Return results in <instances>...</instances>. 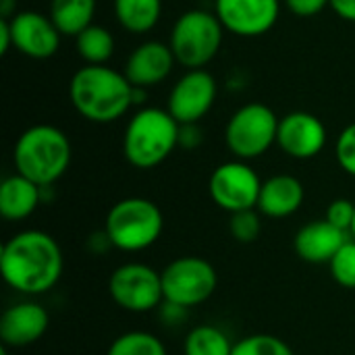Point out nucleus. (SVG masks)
<instances>
[{
  "label": "nucleus",
  "instance_id": "f257e3e1",
  "mask_svg": "<svg viewBox=\"0 0 355 355\" xmlns=\"http://www.w3.org/2000/svg\"><path fill=\"white\" fill-rule=\"evenodd\" d=\"M64 270L58 241L40 229L10 235L0 250L2 281L17 293L37 297L52 291Z\"/></svg>",
  "mask_w": 355,
  "mask_h": 355
},
{
  "label": "nucleus",
  "instance_id": "f03ea898",
  "mask_svg": "<svg viewBox=\"0 0 355 355\" xmlns=\"http://www.w3.org/2000/svg\"><path fill=\"white\" fill-rule=\"evenodd\" d=\"M135 92L125 73L108 64H83L69 81V98L75 112L98 125L123 119L135 104Z\"/></svg>",
  "mask_w": 355,
  "mask_h": 355
},
{
  "label": "nucleus",
  "instance_id": "7ed1b4c3",
  "mask_svg": "<svg viewBox=\"0 0 355 355\" xmlns=\"http://www.w3.org/2000/svg\"><path fill=\"white\" fill-rule=\"evenodd\" d=\"M73 148L69 135L48 123L27 127L15 141V173L27 177L40 187H52L71 166Z\"/></svg>",
  "mask_w": 355,
  "mask_h": 355
},
{
  "label": "nucleus",
  "instance_id": "20e7f679",
  "mask_svg": "<svg viewBox=\"0 0 355 355\" xmlns=\"http://www.w3.org/2000/svg\"><path fill=\"white\" fill-rule=\"evenodd\" d=\"M181 125L166 108H139L127 123L123 133V156L139 171L160 166L179 146Z\"/></svg>",
  "mask_w": 355,
  "mask_h": 355
},
{
  "label": "nucleus",
  "instance_id": "39448f33",
  "mask_svg": "<svg viewBox=\"0 0 355 355\" xmlns=\"http://www.w3.org/2000/svg\"><path fill=\"white\" fill-rule=\"evenodd\" d=\"M164 231V216L156 202L148 198H123L110 206L104 233L119 252L137 254L150 250Z\"/></svg>",
  "mask_w": 355,
  "mask_h": 355
},
{
  "label": "nucleus",
  "instance_id": "423d86ee",
  "mask_svg": "<svg viewBox=\"0 0 355 355\" xmlns=\"http://www.w3.org/2000/svg\"><path fill=\"white\" fill-rule=\"evenodd\" d=\"M225 27L216 12L204 8H191L177 17L173 23L168 46L177 58V64L191 69H206L220 52Z\"/></svg>",
  "mask_w": 355,
  "mask_h": 355
},
{
  "label": "nucleus",
  "instance_id": "0eeeda50",
  "mask_svg": "<svg viewBox=\"0 0 355 355\" xmlns=\"http://www.w3.org/2000/svg\"><path fill=\"white\" fill-rule=\"evenodd\" d=\"M279 121L277 112L262 102L243 104L225 125L227 150L245 162L264 156L277 144Z\"/></svg>",
  "mask_w": 355,
  "mask_h": 355
},
{
  "label": "nucleus",
  "instance_id": "6e6552de",
  "mask_svg": "<svg viewBox=\"0 0 355 355\" xmlns=\"http://www.w3.org/2000/svg\"><path fill=\"white\" fill-rule=\"evenodd\" d=\"M160 275L164 302L185 310L206 304L218 287L216 268L200 256H179L168 262Z\"/></svg>",
  "mask_w": 355,
  "mask_h": 355
},
{
  "label": "nucleus",
  "instance_id": "1a4fd4ad",
  "mask_svg": "<svg viewBox=\"0 0 355 355\" xmlns=\"http://www.w3.org/2000/svg\"><path fill=\"white\" fill-rule=\"evenodd\" d=\"M110 300L125 312L148 314L164 304L162 275L144 262H125L108 279Z\"/></svg>",
  "mask_w": 355,
  "mask_h": 355
},
{
  "label": "nucleus",
  "instance_id": "9d476101",
  "mask_svg": "<svg viewBox=\"0 0 355 355\" xmlns=\"http://www.w3.org/2000/svg\"><path fill=\"white\" fill-rule=\"evenodd\" d=\"M262 179L245 160H229L218 164L208 179L210 200L225 212L235 214L258 208Z\"/></svg>",
  "mask_w": 355,
  "mask_h": 355
},
{
  "label": "nucleus",
  "instance_id": "9b49d317",
  "mask_svg": "<svg viewBox=\"0 0 355 355\" xmlns=\"http://www.w3.org/2000/svg\"><path fill=\"white\" fill-rule=\"evenodd\" d=\"M218 98V83L206 69L185 71L173 85L166 110L179 125H198L214 106Z\"/></svg>",
  "mask_w": 355,
  "mask_h": 355
},
{
  "label": "nucleus",
  "instance_id": "f8f14e48",
  "mask_svg": "<svg viewBox=\"0 0 355 355\" xmlns=\"http://www.w3.org/2000/svg\"><path fill=\"white\" fill-rule=\"evenodd\" d=\"M214 12L225 31L237 37H260L277 25L281 0H214Z\"/></svg>",
  "mask_w": 355,
  "mask_h": 355
},
{
  "label": "nucleus",
  "instance_id": "ddd939ff",
  "mask_svg": "<svg viewBox=\"0 0 355 355\" xmlns=\"http://www.w3.org/2000/svg\"><path fill=\"white\" fill-rule=\"evenodd\" d=\"M8 21L12 48L27 58L46 60L54 56L60 48L62 33L50 19L40 10H19Z\"/></svg>",
  "mask_w": 355,
  "mask_h": 355
},
{
  "label": "nucleus",
  "instance_id": "4468645a",
  "mask_svg": "<svg viewBox=\"0 0 355 355\" xmlns=\"http://www.w3.org/2000/svg\"><path fill=\"white\" fill-rule=\"evenodd\" d=\"M327 139L324 123L308 110H293L279 121L277 146L293 160L316 158L324 150Z\"/></svg>",
  "mask_w": 355,
  "mask_h": 355
},
{
  "label": "nucleus",
  "instance_id": "2eb2a0df",
  "mask_svg": "<svg viewBox=\"0 0 355 355\" xmlns=\"http://www.w3.org/2000/svg\"><path fill=\"white\" fill-rule=\"evenodd\" d=\"M50 329L48 310L33 302L25 300L8 306L0 316V341L6 349H21L37 343Z\"/></svg>",
  "mask_w": 355,
  "mask_h": 355
},
{
  "label": "nucleus",
  "instance_id": "dca6fc26",
  "mask_svg": "<svg viewBox=\"0 0 355 355\" xmlns=\"http://www.w3.org/2000/svg\"><path fill=\"white\" fill-rule=\"evenodd\" d=\"M175 64L177 58L166 42L148 40L127 56L123 73L135 89H148L166 81Z\"/></svg>",
  "mask_w": 355,
  "mask_h": 355
},
{
  "label": "nucleus",
  "instance_id": "f3484780",
  "mask_svg": "<svg viewBox=\"0 0 355 355\" xmlns=\"http://www.w3.org/2000/svg\"><path fill=\"white\" fill-rule=\"evenodd\" d=\"M349 241V233L333 227L327 218L306 223L293 237L295 254L310 264H329Z\"/></svg>",
  "mask_w": 355,
  "mask_h": 355
},
{
  "label": "nucleus",
  "instance_id": "a211bd4d",
  "mask_svg": "<svg viewBox=\"0 0 355 355\" xmlns=\"http://www.w3.org/2000/svg\"><path fill=\"white\" fill-rule=\"evenodd\" d=\"M304 183L293 175L281 173L262 181L256 210L266 218H289L304 206Z\"/></svg>",
  "mask_w": 355,
  "mask_h": 355
},
{
  "label": "nucleus",
  "instance_id": "6ab92c4d",
  "mask_svg": "<svg viewBox=\"0 0 355 355\" xmlns=\"http://www.w3.org/2000/svg\"><path fill=\"white\" fill-rule=\"evenodd\" d=\"M44 202V187L15 173L0 183V216L8 223L29 218Z\"/></svg>",
  "mask_w": 355,
  "mask_h": 355
},
{
  "label": "nucleus",
  "instance_id": "aec40b11",
  "mask_svg": "<svg viewBox=\"0 0 355 355\" xmlns=\"http://www.w3.org/2000/svg\"><path fill=\"white\" fill-rule=\"evenodd\" d=\"M116 23L135 35L152 31L162 15V0H112Z\"/></svg>",
  "mask_w": 355,
  "mask_h": 355
},
{
  "label": "nucleus",
  "instance_id": "412c9836",
  "mask_svg": "<svg viewBox=\"0 0 355 355\" xmlns=\"http://www.w3.org/2000/svg\"><path fill=\"white\" fill-rule=\"evenodd\" d=\"M98 0H50L48 15L62 35L77 37L94 23Z\"/></svg>",
  "mask_w": 355,
  "mask_h": 355
},
{
  "label": "nucleus",
  "instance_id": "4be33fe9",
  "mask_svg": "<svg viewBox=\"0 0 355 355\" xmlns=\"http://www.w3.org/2000/svg\"><path fill=\"white\" fill-rule=\"evenodd\" d=\"M116 48V40L112 31L104 25L92 23L75 37V50L81 60L87 64H106Z\"/></svg>",
  "mask_w": 355,
  "mask_h": 355
},
{
  "label": "nucleus",
  "instance_id": "5701e85b",
  "mask_svg": "<svg viewBox=\"0 0 355 355\" xmlns=\"http://www.w3.org/2000/svg\"><path fill=\"white\" fill-rule=\"evenodd\" d=\"M235 343L214 324L193 327L183 341V355H233Z\"/></svg>",
  "mask_w": 355,
  "mask_h": 355
},
{
  "label": "nucleus",
  "instance_id": "b1692460",
  "mask_svg": "<svg viewBox=\"0 0 355 355\" xmlns=\"http://www.w3.org/2000/svg\"><path fill=\"white\" fill-rule=\"evenodd\" d=\"M106 355H168L162 339L148 331H129L119 335Z\"/></svg>",
  "mask_w": 355,
  "mask_h": 355
},
{
  "label": "nucleus",
  "instance_id": "393cba45",
  "mask_svg": "<svg viewBox=\"0 0 355 355\" xmlns=\"http://www.w3.org/2000/svg\"><path fill=\"white\" fill-rule=\"evenodd\" d=\"M233 355H295V352L275 335L256 333L235 341Z\"/></svg>",
  "mask_w": 355,
  "mask_h": 355
},
{
  "label": "nucleus",
  "instance_id": "a878e982",
  "mask_svg": "<svg viewBox=\"0 0 355 355\" xmlns=\"http://www.w3.org/2000/svg\"><path fill=\"white\" fill-rule=\"evenodd\" d=\"M229 233L239 243H254L262 233V214L256 208L231 214Z\"/></svg>",
  "mask_w": 355,
  "mask_h": 355
},
{
  "label": "nucleus",
  "instance_id": "bb28decb",
  "mask_svg": "<svg viewBox=\"0 0 355 355\" xmlns=\"http://www.w3.org/2000/svg\"><path fill=\"white\" fill-rule=\"evenodd\" d=\"M329 268L337 285L355 289V239L349 237V241H345V245L329 262Z\"/></svg>",
  "mask_w": 355,
  "mask_h": 355
},
{
  "label": "nucleus",
  "instance_id": "cd10ccee",
  "mask_svg": "<svg viewBox=\"0 0 355 355\" xmlns=\"http://www.w3.org/2000/svg\"><path fill=\"white\" fill-rule=\"evenodd\" d=\"M335 156H337L339 166L349 177H355V123L347 125L339 133L337 144H335Z\"/></svg>",
  "mask_w": 355,
  "mask_h": 355
},
{
  "label": "nucleus",
  "instance_id": "c85d7f7f",
  "mask_svg": "<svg viewBox=\"0 0 355 355\" xmlns=\"http://www.w3.org/2000/svg\"><path fill=\"white\" fill-rule=\"evenodd\" d=\"M354 212H355V202H352V200H345V198H339V200H333V202L327 206L324 218H327L333 227H337V229H341V231L349 233L352 223H354Z\"/></svg>",
  "mask_w": 355,
  "mask_h": 355
},
{
  "label": "nucleus",
  "instance_id": "c756f323",
  "mask_svg": "<svg viewBox=\"0 0 355 355\" xmlns=\"http://www.w3.org/2000/svg\"><path fill=\"white\" fill-rule=\"evenodd\" d=\"M287 10L300 19H310L320 15L327 6H331V0H283Z\"/></svg>",
  "mask_w": 355,
  "mask_h": 355
},
{
  "label": "nucleus",
  "instance_id": "7c9ffc66",
  "mask_svg": "<svg viewBox=\"0 0 355 355\" xmlns=\"http://www.w3.org/2000/svg\"><path fill=\"white\" fill-rule=\"evenodd\" d=\"M202 144V133L196 131V125H181V137H179V146L193 150Z\"/></svg>",
  "mask_w": 355,
  "mask_h": 355
},
{
  "label": "nucleus",
  "instance_id": "2f4dec72",
  "mask_svg": "<svg viewBox=\"0 0 355 355\" xmlns=\"http://www.w3.org/2000/svg\"><path fill=\"white\" fill-rule=\"evenodd\" d=\"M331 8L339 19L355 23V0H331Z\"/></svg>",
  "mask_w": 355,
  "mask_h": 355
},
{
  "label": "nucleus",
  "instance_id": "473e14b6",
  "mask_svg": "<svg viewBox=\"0 0 355 355\" xmlns=\"http://www.w3.org/2000/svg\"><path fill=\"white\" fill-rule=\"evenodd\" d=\"M12 48V37H10V27L6 19H0V54H6Z\"/></svg>",
  "mask_w": 355,
  "mask_h": 355
},
{
  "label": "nucleus",
  "instance_id": "72a5a7b5",
  "mask_svg": "<svg viewBox=\"0 0 355 355\" xmlns=\"http://www.w3.org/2000/svg\"><path fill=\"white\" fill-rule=\"evenodd\" d=\"M17 12V0H0V19H10Z\"/></svg>",
  "mask_w": 355,
  "mask_h": 355
},
{
  "label": "nucleus",
  "instance_id": "f704fd0d",
  "mask_svg": "<svg viewBox=\"0 0 355 355\" xmlns=\"http://www.w3.org/2000/svg\"><path fill=\"white\" fill-rule=\"evenodd\" d=\"M349 237L355 239V212H354V223H352V229H349Z\"/></svg>",
  "mask_w": 355,
  "mask_h": 355
}]
</instances>
